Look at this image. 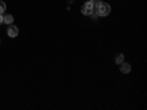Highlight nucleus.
<instances>
[{"label":"nucleus","instance_id":"9","mask_svg":"<svg viewBox=\"0 0 147 110\" xmlns=\"http://www.w3.org/2000/svg\"><path fill=\"white\" fill-rule=\"evenodd\" d=\"M0 23H3V15H0Z\"/></svg>","mask_w":147,"mask_h":110},{"label":"nucleus","instance_id":"5","mask_svg":"<svg viewBox=\"0 0 147 110\" xmlns=\"http://www.w3.org/2000/svg\"><path fill=\"white\" fill-rule=\"evenodd\" d=\"M3 22L6 23V25L13 23V16H12V15H3Z\"/></svg>","mask_w":147,"mask_h":110},{"label":"nucleus","instance_id":"1","mask_svg":"<svg viewBox=\"0 0 147 110\" xmlns=\"http://www.w3.org/2000/svg\"><path fill=\"white\" fill-rule=\"evenodd\" d=\"M94 10L97 12V15H99V16H107V15L110 13V6H109L107 3L100 2L99 5L94 7Z\"/></svg>","mask_w":147,"mask_h":110},{"label":"nucleus","instance_id":"3","mask_svg":"<svg viewBox=\"0 0 147 110\" xmlns=\"http://www.w3.org/2000/svg\"><path fill=\"white\" fill-rule=\"evenodd\" d=\"M18 34H19V30H18V27H15V25H7V35L9 37H12V38H15V37H18Z\"/></svg>","mask_w":147,"mask_h":110},{"label":"nucleus","instance_id":"6","mask_svg":"<svg viewBox=\"0 0 147 110\" xmlns=\"http://www.w3.org/2000/svg\"><path fill=\"white\" fill-rule=\"evenodd\" d=\"M115 62H116L118 65H121L122 62H124V54H118V56L115 57Z\"/></svg>","mask_w":147,"mask_h":110},{"label":"nucleus","instance_id":"7","mask_svg":"<svg viewBox=\"0 0 147 110\" xmlns=\"http://www.w3.org/2000/svg\"><path fill=\"white\" fill-rule=\"evenodd\" d=\"M5 10H6V5H5V2H2V0H0V15H3Z\"/></svg>","mask_w":147,"mask_h":110},{"label":"nucleus","instance_id":"8","mask_svg":"<svg viewBox=\"0 0 147 110\" xmlns=\"http://www.w3.org/2000/svg\"><path fill=\"white\" fill-rule=\"evenodd\" d=\"M90 2H91V3H93V6H94V7H96V6H97V5H99V3H100V2H102V0H90Z\"/></svg>","mask_w":147,"mask_h":110},{"label":"nucleus","instance_id":"4","mask_svg":"<svg viewBox=\"0 0 147 110\" xmlns=\"http://www.w3.org/2000/svg\"><path fill=\"white\" fill-rule=\"evenodd\" d=\"M121 72L122 73H129L131 72V65L127 63V62H122L121 63Z\"/></svg>","mask_w":147,"mask_h":110},{"label":"nucleus","instance_id":"2","mask_svg":"<svg viewBox=\"0 0 147 110\" xmlns=\"http://www.w3.org/2000/svg\"><path fill=\"white\" fill-rule=\"evenodd\" d=\"M93 10H94V6H93V3L90 2V0H88V2H85L84 6L81 7V12H82V13H84V15H88V16L91 15Z\"/></svg>","mask_w":147,"mask_h":110}]
</instances>
